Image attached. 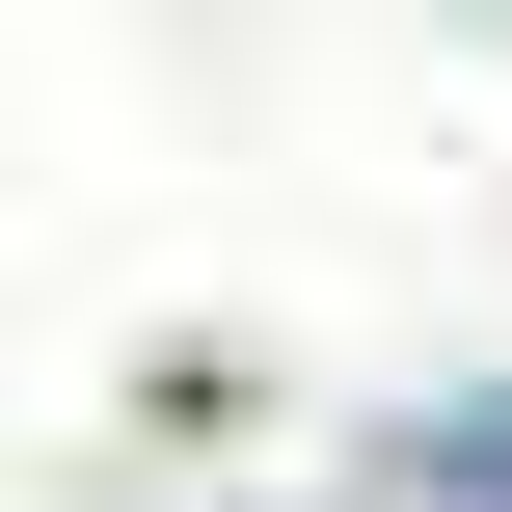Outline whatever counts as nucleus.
Wrapping results in <instances>:
<instances>
[{"label":"nucleus","instance_id":"f257e3e1","mask_svg":"<svg viewBox=\"0 0 512 512\" xmlns=\"http://www.w3.org/2000/svg\"><path fill=\"white\" fill-rule=\"evenodd\" d=\"M459 512H512V405H486V432H459Z\"/></svg>","mask_w":512,"mask_h":512}]
</instances>
